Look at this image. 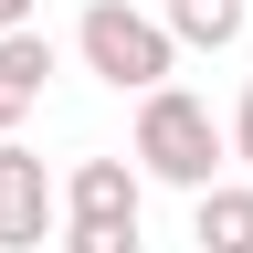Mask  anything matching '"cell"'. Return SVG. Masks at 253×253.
Wrapping results in <instances>:
<instances>
[{
  "label": "cell",
  "mask_w": 253,
  "mask_h": 253,
  "mask_svg": "<svg viewBox=\"0 0 253 253\" xmlns=\"http://www.w3.org/2000/svg\"><path fill=\"white\" fill-rule=\"evenodd\" d=\"M126 158H137L158 190H211L221 158H232V126H221L190 84H148V95H137V137H126Z\"/></svg>",
  "instance_id": "6da1fadb"
},
{
  "label": "cell",
  "mask_w": 253,
  "mask_h": 253,
  "mask_svg": "<svg viewBox=\"0 0 253 253\" xmlns=\"http://www.w3.org/2000/svg\"><path fill=\"white\" fill-rule=\"evenodd\" d=\"M74 63H84L95 84H116V95H148V84L179 74V32L158 21V11H126V0H84Z\"/></svg>",
  "instance_id": "7a4b0ae2"
},
{
  "label": "cell",
  "mask_w": 253,
  "mask_h": 253,
  "mask_svg": "<svg viewBox=\"0 0 253 253\" xmlns=\"http://www.w3.org/2000/svg\"><path fill=\"white\" fill-rule=\"evenodd\" d=\"M63 232V179L21 148V126L0 137V253H42Z\"/></svg>",
  "instance_id": "3957f363"
},
{
  "label": "cell",
  "mask_w": 253,
  "mask_h": 253,
  "mask_svg": "<svg viewBox=\"0 0 253 253\" xmlns=\"http://www.w3.org/2000/svg\"><path fill=\"white\" fill-rule=\"evenodd\" d=\"M53 74H63V53H53L42 21H11V32H0V137H11V126H32V106H42Z\"/></svg>",
  "instance_id": "277c9868"
},
{
  "label": "cell",
  "mask_w": 253,
  "mask_h": 253,
  "mask_svg": "<svg viewBox=\"0 0 253 253\" xmlns=\"http://www.w3.org/2000/svg\"><path fill=\"white\" fill-rule=\"evenodd\" d=\"M137 211H148L137 158H74L63 169V221H137Z\"/></svg>",
  "instance_id": "5b68a950"
},
{
  "label": "cell",
  "mask_w": 253,
  "mask_h": 253,
  "mask_svg": "<svg viewBox=\"0 0 253 253\" xmlns=\"http://www.w3.org/2000/svg\"><path fill=\"white\" fill-rule=\"evenodd\" d=\"M190 243H201V253H253V169L190 190Z\"/></svg>",
  "instance_id": "8992f818"
},
{
  "label": "cell",
  "mask_w": 253,
  "mask_h": 253,
  "mask_svg": "<svg viewBox=\"0 0 253 253\" xmlns=\"http://www.w3.org/2000/svg\"><path fill=\"white\" fill-rule=\"evenodd\" d=\"M158 21L179 32V53H232L253 32V0H158Z\"/></svg>",
  "instance_id": "52a82bcc"
},
{
  "label": "cell",
  "mask_w": 253,
  "mask_h": 253,
  "mask_svg": "<svg viewBox=\"0 0 253 253\" xmlns=\"http://www.w3.org/2000/svg\"><path fill=\"white\" fill-rule=\"evenodd\" d=\"M53 243H63V253H148V243H137V221H63Z\"/></svg>",
  "instance_id": "ba28073f"
},
{
  "label": "cell",
  "mask_w": 253,
  "mask_h": 253,
  "mask_svg": "<svg viewBox=\"0 0 253 253\" xmlns=\"http://www.w3.org/2000/svg\"><path fill=\"white\" fill-rule=\"evenodd\" d=\"M232 158L253 169V84H243V106H232Z\"/></svg>",
  "instance_id": "9c48e42d"
},
{
  "label": "cell",
  "mask_w": 253,
  "mask_h": 253,
  "mask_svg": "<svg viewBox=\"0 0 253 253\" xmlns=\"http://www.w3.org/2000/svg\"><path fill=\"white\" fill-rule=\"evenodd\" d=\"M11 21H32V0H0V32H11Z\"/></svg>",
  "instance_id": "30bf717a"
}]
</instances>
